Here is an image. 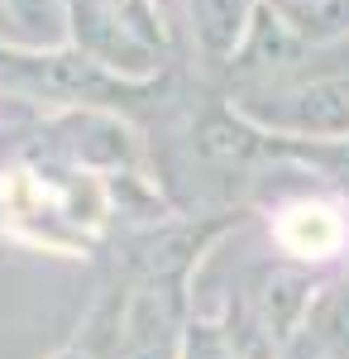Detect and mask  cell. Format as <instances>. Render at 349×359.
I'll use <instances>...</instances> for the list:
<instances>
[{
  "label": "cell",
  "mask_w": 349,
  "mask_h": 359,
  "mask_svg": "<svg viewBox=\"0 0 349 359\" xmlns=\"http://www.w3.org/2000/svg\"><path fill=\"white\" fill-rule=\"evenodd\" d=\"M273 125H287L296 135H316V139H345L349 135V86L340 82H311L282 96L278 106L264 111Z\"/></svg>",
  "instance_id": "6da1fadb"
},
{
  "label": "cell",
  "mask_w": 349,
  "mask_h": 359,
  "mask_svg": "<svg viewBox=\"0 0 349 359\" xmlns=\"http://www.w3.org/2000/svg\"><path fill=\"white\" fill-rule=\"evenodd\" d=\"M25 77L34 86H43V91H53V96H101L106 91V72H101V62H91V57H39V62H29Z\"/></svg>",
  "instance_id": "7a4b0ae2"
},
{
  "label": "cell",
  "mask_w": 349,
  "mask_h": 359,
  "mask_svg": "<svg viewBox=\"0 0 349 359\" xmlns=\"http://www.w3.org/2000/svg\"><path fill=\"white\" fill-rule=\"evenodd\" d=\"M340 240H345V230H340V221L325 206H296V211L282 216V245L292 249V254L321 259V254H335Z\"/></svg>",
  "instance_id": "3957f363"
},
{
  "label": "cell",
  "mask_w": 349,
  "mask_h": 359,
  "mask_svg": "<svg viewBox=\"0 0 349 359\" xmlns=\"http://www.w3.org/2000/svg\"><path fill=\"white\" fill-rule=\"evenodd\" d=\"M191 20H196V34L211 53H235V43L244 39V25H249V0H191Z\"/></svg>",
  "instance_id": "277c9868"
},
{
  "label": "cell",
  "mask_w": 349,
  "mask_h": 359,
  "mask_svg": "<svg viewBox=\"0 0 349 359\" xmlns=\"http://www.w3.org/2000/svg\"><path fill=\"white\" fill-rule=\"evenodd\" d=\"M196 149L215 158V163H244L264 149V139L254 135L249 125H240L235 115H211L201 130H196Z\"/></svg>",
  "instance_id": "5b68a950"
},
{
  "label": "cell",
  "mask_w": 349,
  "mask_h": 359,
  "mask_svg": "<svg viewBox=\"0 0 349 359\" xmlns=\"http://www.w3.org/2000/svg\"><path fill=\"white\" fill-rule=\"evenodd\" d=\"M106 15H115L120 25L130 29L135 39H144V43H158L163 39V20L158 10H153V0H96Z\"/></svg>",
  "instance_id": "8992f818"
},
{
  "label": "cell",
  "mask_w": 349,
  "mask_h": 359,
  "mask_svg": "<svg viewBox=\"0 0 349 359\" xmlns=\"http://www.w3.org/2000/svg\"><path fill=\"white\" fill-rule=\"evenodd\" d=\"M5 10L15 15V25L34 29V34H53L62 25V0H5Z\"/></svg>",
  "instance_id": "52a82bcc"
},
{
  "label": "cell",
  "mask_w": 349,
  "mask_h": 359,
  "mask_svg": "<svg viewBox=\"0 0 349 359\" xmlns=\"http://www.w3.org/2000/svg\"><path fill=\"white\" fill-rule=\"evenodd\" d=\"M321 331H325L330 345L349 350V292H335V297L321 306Z\"/></svg>",
  "instance_id": "ba28073f"
},
{
  "label": "cell",
  "mask_w": 349,
  "mask_h": 359,
  "mask_svg": "<svg viewBox=\"0 0 349 359\" xmlns=\"http://www.w3.org/2000/svg\"><path fill=\"white\" fill-rule=\"evenodd\" d=\"M296 302H301V287H296L292 278H273V287H268V311H273V326H287V316L296 311Z\"/></svg>",
  "instance_id": "9c48e42d"
},
{
  "label": "cell",
  "mask_w": 349,
  "mask_h": 359,
  "mask_svg": "<svg viewBox=\"0 0 349 359\" xmlns=\"http://www.w3.org/2000/svg\"><path fill=\"white\" fill-rule=\"evenodd\" d=\"M321 158H325V163H330V168H335L340 177H349V139H340L335 149H325Z\"/></svg>",
  "instance_id": "30bf717a"
},
{
  "label": "cell",
  "mask_w": 349,
  "mask_h": 359,
  "mask_svg": "<svg viewBox=\"0 0 349 359\" xmlns=\"http://www.w3.org/2000/svg\"><path fill=\"white\" fill-rule=\"evenodd\" d=\"M191 359H220V345H215V335H196V340H191Z\"/></svg>",
  "instance_id": "8fae6325"
}]
</instances>
